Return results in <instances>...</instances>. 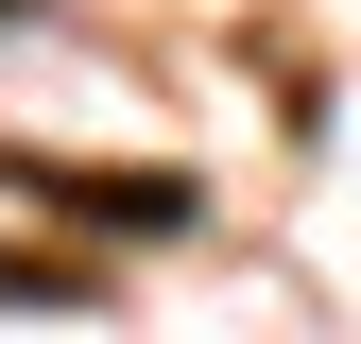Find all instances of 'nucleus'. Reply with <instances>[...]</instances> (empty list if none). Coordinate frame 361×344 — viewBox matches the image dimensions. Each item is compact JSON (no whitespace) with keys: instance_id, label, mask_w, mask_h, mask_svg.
Masks as SVG:
<instances>
[{"instance_id":"f257e3e1","label":"nucleus","mask_w":361,"mask_h":344,"mask_svg":"<svg viewBox=\"0 0 361 344\" xmlns=\"http://www.w3.org/2000/svg\"><path fill=\"white\" fill-rule=\"evenodd\" d=\"M0 190L69 207V224H104V241H172V224H190V172H69V155H18Z\"/></svg>"},{"instance_id":"f03ea898","label":"nucleus","mask_w":361,"mask_h":344,"mask_svg":"<svg viewBox=\"0 0 361 344\" xmlns=\"http://www.w3.org/2000/svg\"><path fill=\"white\" fill-rule=\"evenodd\" d=\"M0 293H35V310H86V258H18V241H0Z\"/></svg>"},{"instance_id":"7ed1b4c3","label":"nucleus","mask_w":361,"mask_h":344,"mask_svg":"<svg viewBox=\"0 0 361 344\" xmlns=\"http://www.w3.org/2000/svg\"><path fill=\"white\" fill-rule=\"evenodd\" d=\"M0 18H35V0H0Z\"/></svg>"}]
</instances>
